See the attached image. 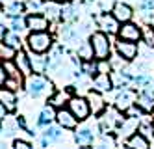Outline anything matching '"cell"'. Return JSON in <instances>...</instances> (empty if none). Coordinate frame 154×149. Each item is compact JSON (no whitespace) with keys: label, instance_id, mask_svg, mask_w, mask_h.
<instances>
[{"label":"cell","instance_id":"6da1fadb","mask_svg":"<svg viewBox=\"0 0 154 149\" xmlns=\"http://www.w3.org/2000/svg\"><path fill=\"white\" fill-rule=\"evenodd\" d=\"M50 47H52V37H50V34H47V30L32 32L28 36V49H30V52L45 54Z\"/></svg>","mask_w":154,"mask_h":149},{"label":"cell","instance_id":"7a4b0ae2","mask_svg":"<svg viewBox=\"0 0 154 149\" xmlns=\"http://www.w3.org/2000/svg\"><path fill=\"white\" fill-rule=\"evenodd\" d=\"M89 43L93 47V54L97 60H106L109 56V39L104 32H95L91 34L89 37Z\"/></svg>","mask_w":154,"mask_h":149},{"label":"cell","instance_id":"3957f363","mask_svg":"<svg viewBox=\"0 0 154 149\" xmlns=\"http://www.w3.org/2000/svg\"><path fill=\"white\" fill-rule=\"evenodd\" d=\"M67 105H69V110L74 114L76 118H78V121H84V119L89 118L91 106H89V101H87V99H82V97H71Z\"/></svg>","mask_w":154,"mask_h":149},{"label":"cell","instance_id":"277c9868","mask_svg":"<svg viewBox=\"0 0 154 149\" xmlns=\"http://www.w3.org/2000/svg\"><path fill=\"white\" fill-rule=\"evenodd\" d=\"M50 89V82L45 80L41 75H35V76H30L26 80V91L32 95V97H41L45 95V91Z\"/></svg>","mask_w":154,"mask_h":149},{"label":"cell","instance_id":"5b68a950","mask_svg":"<svg viewBox=\"0 0 154 149\" xmlns=\"http://www.w3.org/2000/svg\"><path fill=\"white\" fill-rule=\"evenodd\" d=\"M137 101V93H136V89H128V88H121L119 91V95L115 99V108L119 112H126L130 106H134V102Z\"/></svg>","mask_w":154,"mask_h":149},{"label":"cell","instance_id":"8992f818","mask_svg":"<svg viewBox=\"0 0 154 149\" xmlns=\"http://www.w3.org/2000/svg\"><path fill=\"white\" fill-rule=\"evenodd\" d=\"M115 49H117V54L121 58H125L126 62L134 60L137 56V45L136 41H126V39H119L115 43Z\"/></svg>","mask_w":154,"mask_h":149},{"label":"cell","instance_id":"52a82bcc","mask_svg":"<svg viewBox=\"0 0 154 149\" xmlns=\"http://www.w3.org/2000/svg\"><path fill=\"white\" fill-rule=\"evenodd\" d=\"M119 37L126 39V41H139L143 37V34H141L137 24H132L128 21V22H123V26L119 28Z\"/></svg>","mask_w":154,"mask_h":149},{"label":"cell","instance_id":"ba28073f","mask_svg":"<svg viewBox=\"0 0 154 149\" xmlns=\"http://www.w3.org/2000/svg\"><path fill=\"white\" fill-rule=\"evenodd\" d=\"M87 101H89L93 116H100V114L106 110V102H104V97H102V91H97V89L89 91V93H87Z\"/></svg>","mask_w":154,"mask_h":149},{"label":"cell","instance_id":"9c48e42d","mask_svg":"<svg viewBox=\"0 0 154 149\" xmlns=\"http://www.w3.org/2000/svg\"><path fill=\"white\" fill-rule=\"evenodd\" d=\"M136 102H137V106L143 112H152L154 110V91H152V88L145 86V89L137 95V101Z\"/></svg>","mask_w":154,"mask_h":149},{"label":"cell","instance_id":"30bf717a","mask_svg":"<svg viewBox=\"0 0 154 149\" xmlns=\"http://www.w3.org/2000/svg\"><path fill=\"white\" fill-rule=\"evenodd\" d=\"M56 119H58V123H60L61 129H74L76 123H78V118H76L71 110H67V108L58 110L56 112Z\"/></svg>","mask_w":154,"mask_h":149},{"label":"cell","instance_id":"8fae6325","mask_svg":"<svg viewBox=\"0 0 154 149\" xmlns=\"http://www.w3.org/2000/svg\"><path fill=\"white\" fill-rule=\"evenodd\" d=\"M13 62H15V65H17V69L23 73L24 76H28L30 73H32V63H30V56L24 52V50H17L15 52V56H13Z\"/></svg>","mask_w":154,"mask_h":149},{"label":"cell","instance_id":"7c38bea8","mask_svg":"<svg viewBox=\"0 0 154 149\" xmlns=\"http://www.w3.org/2000/svg\"><path fill=\"white\" fill-rule=\"evenodd\" d=\"M0 102L8 108V112H13L17 108V95L11 88H0Z\"/></svg>","mask_w":154,"mask_h":149},{"label":"cell","instance_id":"4fadbf2b","mask_svg":"<svg viewBox=\"0 0 154 149\" xmlns=\"http://www.w3.org/2000/svg\"><path fill=\"white\" fill-rule=\"evenodd\" d=\"M93 88L97 91H109L113 88V82H112V76L109 73H97V76L93 78Z\"/></svg>","mask_w":154,"mask_h":149},{"label":"cell","instance_id":"5bb4252c","mask_svg":"<svg viewBox=\"0 0 154 149\" xmlns=\"http://www.w3.org/2000/svg\"><path fill=\"white\" fill-rule=\"evenodd\" d=\"M26 26L32 32H43L48 28V19L45 15H30L26 19Z\"/></svg>","mask_w":154,"mask_h":149},{"label":"cell","instance_id":"9a60e30c","mask_svg":"<svg viewBox=\"0 0 154 149\" xmlns=\"http://www.w3.org/2000/svg\"><path fill=\"white\" fill-rule=\"evenodd\" d=\"M112 13H113V17L119 22H128L132 19V15H134V13H132V8L128 4H123V2H117L113 6V9H112Z\"/></svg>","mask_w":154,"mask_h":149},{"label":"cell","instance_id":"2e32d148","mask_svg":"<svg viewBox=\"0 0 154 149\" xmlns=\"http://www.w3.org/2000/svg\"><path fill=\"white\" fill-rule=\"evenodd\" d=\"M98 26H100L104 32H108V34H119V21L113 17V15H102L100 19H98Z\"/></svg>","mask_w":154,"mask_h":149},{"label":"cell","instance_id":"e0dca14e","mask_svg":"<svg viewBox=\"0 0 154 149\" xmlns=\"http://www.w3.org/2000/svg\"><path fill=\"white\" fill-rule=\"evenodd\" d=\"M30 63H32V71L34 73H45L47 65H48V58L47 56H41V52H32Z\"/></svg>","mask_w":154,"mask_h":149},{"label":"cell","instance_id":"ac0fdd59","mask_svg":"<svg viewBox=\"0 0 154 149\" xmlns=\"http://www.w3.org/2000/svg\"><path fill=\"white\" fill-rule=\"evenodd\" d=\"M93 140H95V136L89 129H80V131H76L74 132V142L82 145V147H89L93 145Z\"/></svg>","mask_w":154,"mask_h":149},{"label":"cell","instance_id":"d6986e66","mask_svg":"<svg viewBox=\"0 0 154 149\" xmlns=\"http://www.w3.org/2000/svg\"><path fill=\"white\" fill-rule=\"evenodd\" d=\"M126 147L147 149V147H149V140H147V136H145V134H141V132H136V134H132L130 138L126 140Z\"/></svg>","mask_w":154,"mask_h":149},{"label":"cell","instance_id":"ffe728a7","mask_svg":"<svg viewBox=\"0 0 154 149\" xmlns=\"http://www.w3.org/2000/svg\"><path fill=\"white\" fill-rule=\"evenodd\" d=\"M52 119H56V112H54V106H52V105H48V106H45V108L41 110L37 123H39V125H50Z\"/></svg>","mask_w":154,"mask_h":149},{"label":"cell","instance_id":"44dd1931","mask_svg":"<svg viewBox=\"0 0 154 149\" xmlns=\"http://www.w3.org/2000/svg\"><path fill=\"white\" fill-rule=\"evenodd\" d=\"M2 43L8 45V47H11V49H15V50L20 49V37H19L17 32H6V36L2 37Z\"/></svg>","mask_w":154,"mask_h":149},{"label":"cell","instance_id":"7402d4cb","mask_svg":"<svg viewBox=\"0 0 154 149\" xmlns=\"http://www.w3.org/2000/svg\"><path fill=\"white\" fill-rule=\"evenodd\" d=\"M109 76H112L113 88H125V86L130 82V80H132V78H130L126 73H123V71H115V73H112Z\"/></svg>","mask_w":154,"mask_h":149},{"label":"cell","instance_id":"603a6c76","mask_svg":"<svg viewBox=\"0 0 154 149\" xmlns=\"http://www.w3.org/2000/svg\"><path fill=\"white\" fill-rule=\"evenodd\" d=\"M23 13H24V4H20V2H13V4H9V6L6 8V15L11 17V19L20 17Z\"/></svg>","mask_w":154,"mask_h":149},{"label":"cell","instance_id":"cb8c5ba5","mask_svg":"<svg viewBox=\"0 0 154 149\" xmlns=\"http://www.w3.org/2000/svg\"><path fill=\"white\" fill-rule=\"evenodd\" d=\"M69 89L67 91H58V93H54L52 95V99H50V105L52 106H61V105H65V102H69Z\"/></svg>","mask_w":154,"mask_h":149},{"label":"cell","instance_id":"d4e9b609","mask_svg":"<svg viewBox=\"0 0 154 149\" xmlns=\"http://www.w3.org/2000/svg\"><path fill=\"white\" fill-rule=\"evenodd\" d=\"M93 47H91V43H82L80 47H78V58L82 60H91L93 58Z\"/></svg>","mask_w":154,"mask_h":149},{"label":"cell","instance_id":"484cf974","mask_svg":"<svg viewBox=\"0 0 154 149\" xmlns=\"http://www.w3.org/2000/svg\"><path fill=\"white\" fill-rule=\"evenodd\" d=\"M61 134H63V132H61L60 127H48L47 132H45V138H47L48 142H50V140H60Z\"/></svg>","mask_w":154,"mask_h":149},{"label":"cell","instance_id":"4316f807","mask_svg":"<svg viewBox=\"0 0 154 149\" xmlns=\"http://www.w3.org/2000/svg\"><path fill=\"white\" fill-rule=\"evenodd\" d=\"M11 28H13V32H17V34H20L23 30H26L28 26H26V21H20V19H13V22H11Z\"/></svg>","mask_w":154,"mask_h":149},{"label":"cell","instance_id":"83f0119b","mask_svg":"<svg viewBox=\"0 0 154 149\" xmlns=\"http://www.w3.org/2000/svg\"><path fill=\"white\" fill-rule=\"evenodd\" d=\"M61 19L63 21H72L74 19V8L72 6H65L61 9Z\"/></svg>","mask_w":154,"mask_h":149},{"label":"cell","instance_id":"f1b7e54d","mask_svg":"<svg viewBox=\"0 0 154 149\" xmlns=\"http://www.w3.org/2000/svg\"><path fill=\"white\" fill-rule=\"evenodd\" d=\"M15 52H17L15 49L8 47V45H4V43H2V47H0V56H6V58H13Z\"/></svg>","mask_w":154,"mask_h":149},{"label":"cell","instance_id":"f546056e","mask_svg":"<svg viewBox=\"0 0 154 149\" xmlns=\"http://www.w3.org/2000/svg\"><path fill=\"white\" fill-rule=\"evenodd\" d=\"M47 13H50V19H58L61 15V9H58L54 4H47Z\"/></svg>","mask_w":154,"mask_h":149},{"label":"cell","instance_id":"4dcf8cb0","mask_svg":"<svg viewBox=\"0 0 154 149\" xmlns=\"http://www.w3.org/2000/svg\"><path fill=\"white\" fill-rule=\"evenodd\" d=\"M143 37H145V41H147L149 47H154V34H152L150 28H147L145 32H143Z\"/></svg>","mask_w":154,"mask_h":149},{"label":"cell","instance_id":"1f68e13d","mask_svg":"<svg viewBox=\"0 0 154 149\" xmlns=\"http://www.w3.org/2000/svg\"><path fill=\"white\" fill-rule=\"evenodd\" d=\"M97 71H98V73H108V71H109V63H108L106 60H98V63H97Z\"/></svg>","mask_w":154,"mask_h":149},{"label":"cell","instance_id":"d6a6232c","mask_svg":"<svg viewBox=\"0 0 154 149\" xmlns=\"http://www.w3.org/2000/svg\"><path fill=\"white\" fill-rule=\"evenodd\" d=\"M115 147V140H113V136H108L106 132H104V136H102V147Z\"/></svg>","mask_w":154,"mask_h":149},{"label":"cell","instance_id":"836d02e7","mask_svg":"<svg viewBox=\"0 0 154 149\" xmlns=\"http://www.w3.org/2000/svg\"><path fill=\"white\" fill-rule=\"evenodd\" d=\"M13 147H17V149H30V147H32V144H30V142H26V140H19V138H17V140L13 142Z\"/></svg>","mask_w":154,"mask_h":149},{"label":"cell","instance_id":"e575fe53","mask_svg":"<svg viewBox=\"0 0 154 149\" xmlns=\"http://www.w3.org/2000/svg\"><path fill=\"white\" fill-rule=\"evenodd\" d=\"M6 80H8V71H6V67L0 63V88L6 84Z\"/></svg>","mask_w":154,"mask_h":149},{"label":"cell","instance_id":"d590c367","mask_svg":"<svg viewBox=\"0 0 154 149\" xmlns=\"http://www.w3.org/2000/svg\"><path fill=\"white\" fill-rule=\"evenodd\" d=\"M143 9H154V0H141Z\"/></svg>","mask_w":154,"mask_h":149},{"label":"cell","instance_id":"8d00e7d4","mask_svg":"<svg viewBox=\"0 0 154 149\" xmlns=\"http://www.w3.org/2000/svg\"><path fill=\"white\" fill-rule=\"evenodd\" d=\"M134 82H136L137 86H147L149 78H147V76H136V78H134Z\"/></svg>","mask_w":154,"mask_h":149},{"label":"cell","instance_id":"74e56055","mask_svg":"<svg viewBox=\"0 0 154 149\" xmlns=\"http://www.w3.org/2000/svg\"><path fill=\"white\" fill-rule=\"evenodd\" d=\"M17 125H19L20 129H24V131H28V125H26V119H24L23 116H19V118H17Z\"/></svg>","mask_w":154,"mask_h":149},{"label":"cell","instance_id":"f35d334b","mask_svg":"<svg viewBox=\"0 0 154 149\" xmlns=\"http://www.w3.org/2000/svg\"><path fill=\"white\" fill-rule=\"evenodd\" d=\"M139 131H141V134L149 136V134H150V125H147V123H145V125H141V129H139Z\"/></svg>","mask_w":154,"mask_h":149},{"label":"cell","instance_id":"ab89813d","mask_svg":"<svg viewBox=\"0 0 154 149\" xmlns=\"http://www.w3.org/2000/svg\"><path fill=\"white\" fill-rule=\"evenodd\" d=\"M6 112H8V108L2 105V102H0V121H2V119H6Z\"/></svg>","mask_w":154,"mask_h":149},{"label":"cell","instance_id":"60d3db41","mask_svg":"<svg viewBox=\"0 0 154 149\" xmlns=\"http://www.w3.org/2000/svg\"><path fill=\"white\" fill-rule=\"evenodd\" d=\"M4 36H6V28L0 24V41H2V37H4Z\"/></svg>","mask_w":154,"mask_h":149},{"label":"cell","instance_id":"b9f144b4","mask_svg":"<svg viewBox=\"0 0 154 149\" xmlns=\"http://www.w3.org/2000/svg\"><path fill=\"white\" fill-rule=\"evenodd\" d=\"M52 2H63V0H52Z\"/></svg>","mask_w":154,"mask_h":149},{"label":"cell","instance_id":"7bdbcfd3","mask_svg":"<svg viewBox=\"0 0 154 149\" xmlns=\"http://www.w3.org/2000/svg\"><path fill=\"white\" fill-rule=\"evenodd\" d=\"M152 131H154V127H152Z\"/></svg>","mask_w":154,"mask_h":149}]
</instances>
